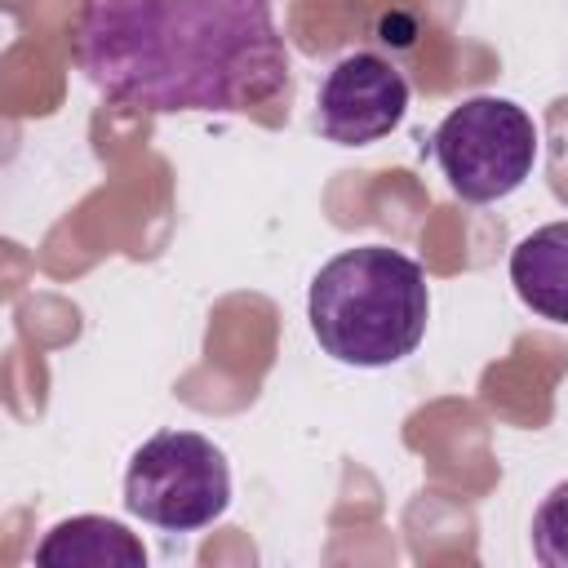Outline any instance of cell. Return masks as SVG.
I'll use <instances>...</instances> for the list:
<instances>
[{
    "mask_svg": "<svg viewBox=\"0 0 568 568\" xmlns=\"http://www.w3.org/2000/svg\"><path fill=\"white\" fill-rule=\"evenodd\" d=\"M75 62L142 111H244L288 89L271 0H89Z\"/></svg>",
    "mask_w": 568,
    "mask_h": 568,
    "instance_id": "obj_1",
    "label": "cell"
},
{
    "mask_svg": "<svg viewBox=\"0 0 568 568\" xmlns=\"http://www.w3.org/2000/svg\"><path fill=\"white\" fill-rule=\"evenodd\" d=\"M306 320L328 359L351 368H386L422 346L430 288L408 253L390 244H359L315 271Z\"/></svg>",
    "mask_w": 568,
    "mask_h": 568,
    "instance_id": "obj_2",
    "label": "cell"
},
{
    "mask_svg": "<svg viewBox=\"0 0 568 568\" xmlns=\"http://www.w3.org/2000/svg\"><path fill=\"white\" fill-rule=\"evenodd\" d=\"M124 506L160 532H200L231 506V466L200 430H160L124 470Z\"/></svg>",
    "mask_w": 568,
    "mask_h": 568,
    "instance_id": "obj_3",
    "label": "cell"
},
{
    "mask_svg": "<svg viewBox=\"0 0 568 568\" xmlns=\"http://www.w3.org/2000/svg\"><path fill=\"white\" fill-rule=\"evenodd\" d=\"M435 164L448 182V191L466 204H493L524 186V178L537 164V124L524 106L510 98H466L453 106L435 138H430Z\"/></svg>",
    "mask_w": 568,
    "mask_h": 568,
    "instance_id": "obj_4",
    "label": "cell"
},
{
    "mask_svg": "<svg viewBox=\"0 0 568 568\" xmlns=\"http://www.w3.org/2000/svg\"><path fill=\"white\" fill-rule=\"evenodd\" d=\"M408 115V80L395 62L377 53H346L320 84L315 120L337 146H368L395 133Z\"/></svg>",
    "mask_w": 568,
    "mask_h": 568,
    "instance_id": "obj_5",
    "label": "cell"
},
{
    "mask_svg": "<svg viewBox=\"0 0 568 568\" xmlns=\"http://www.w3.org/2000/svg\"><path fill=\"white\" fill-rule=\"evenodd\" d=\"M36 568H146V546L106 515H71L36 546Z\"/></svg>",
    "mask_w": 568,
    "mask_h": 568,
    "instance_id": "obj_6",
    "label": "cell"
},
{
    "mask_svg": "<svg viewBox=\"0 0 568 568\" xmlns=\"http://www.w3.org/2000/svg\"><path fill=\"white\" fill-rule=\"evenodd\" d=\"M510 284L532 315L568 324V222H546L510 248Z\"/></svg>",
    "mask_w": 568,
    "mask_h": 568,
    "instance_id": "obj_7",
    "label": "cell"
},
{
    "mask_svg": "<svg viewBox=\"0 0 568 568\" xmlns=\"http://www.w3.org/2000/svg\"><path fill=\"white\" fill-rule=\"evenodd\" d=\"M532 555L541 568H568V479H559L532 510Z\"/></svg>",
    "mask_w": 568,
    "mask_h": 568,
    "instance_id": "obj_8",
    "label": "cell"
}]
</instances>
